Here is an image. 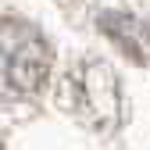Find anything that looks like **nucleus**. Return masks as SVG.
<instances>
[{"instance_id":"1","label":"nucleus","mask_w":150,"mask_h":150,"mask_svg":"<svg viewBox=\"0 0 150 150\" xmlns=\"http://www.w3.org/2000/svg\"><path fill=\"white\" fill-rule=\"evenodd\" d=\"M54 54L47 36L18 18H0V104L29 100L50 79Z\"/></svg>"}]
</instances>
